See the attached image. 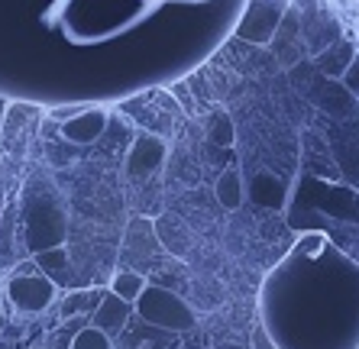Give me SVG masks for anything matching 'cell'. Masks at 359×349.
<instances>
[{
	"instance_id": "obj_22",
	"label": "cell",
	"mask_w": 359,
	"mask_h": 349,
	"mask_svg": "<svg viewBox=\"0 0 359 349\" xmlns=\"http://www.w3.org/2000/svg\"><path fill=\"white\" fill-rule=\"evenodd\" d=\"M7 330V317H4V308H0V333Z\"/></svg>"
},
{
	"instance_id": "obj_3",
	"label": "cell",
	"mask_w": 359,
	"mask_h": 349,
	"mask_svg": "<svg viewBox=\"0 0 359 349\" xmlns=\"http://www.w3.org/2000/svg\"><path fill=\"white\" fill-rule=\"evenodd\" d=\"M133 310L140 314V320L159 327V330H188L194 327V310L178 298L172 288H162V285H146L142 294L133 301Z\"/></svg>"
},
{
	"instance_id": "obj_5",
	"label": "cell",
	"mask_w": 359,
	"mask_h": 349,
	"mask_svg": "<svg viewBox=\"0 0 359 349\" xmlns=\"http://www.w3.org/2000/svg\"><path fill=\"white\" fill-rule=\"evenodd\" d=\"M165 139L152 133H142L140 139L130 146V156H126V174L130 178H149L152 172H159L162 162H165Z\"/></svg>"
},
{
	"instance_id": "obj_10",
	"label": "cell",
	"mask_w": 359,
	"mask_h": 349,
	"mask_svg": "<svg viewBox=\"0 0 359 349\" xmlns=\"http://www.w3.org/2000/svg\"><path fill=\"white\" fill-rule=\"evenodd\" d=\"M104 294H107V288H72L65 298H62V317H65V320L84 317V314L91 317Z\"/></svg>"
},
{
	"instance_id": "obj_6",
	"label": "cell",
	"mask_w": 359,
	"mask_h": 349,
	"mask_svg": "<svg viewBox=\"0 0 359 349\" xmlns=\"http://www.w3.org/2000/svg\"><path fill=\"white\" fill-rule=\"evenodd\" d=\"M107 130V110L104 107H84L78 116L59 123V133L65 136L68 142H75V146H91L104 136Z\"/></svg>"
},
{
	"instance_id": "obj_21",
	"label": "cell",
	"mask_w": 359,
	"mask_h": 349,
	"mask_svg": "<svg viewBox=\"0 0 359 349\" xmlns=\"http://www.w3.org/2000/svg\"><path fill=\"white\" fill-rule=\"evenodd\" d=\"M0 349H20V343H17V336H13V333H0Z\"/></svg>"
},
{
	"instance_id": "obj_19",
	"label": "cell",
	"mask_w": 359,
	"mask_h": 349,
	"mask_svg": "<svg viewBox=\"0 0 359 349\" xmlns=\"http://www.w3.org/2000/svg\"><path fill=\"white\" fill-rule=\"evenodd\" d=\"M172 94H175V97L182 100V107L188 110V114H191V110H194V97H191V88H188V84H172Z\"/></svg>"
},
{
	"instance_id": "obj_12",
	"label": "cell",
	"mask_w": 359,
	"mask_h": 349,
	"mask_svg": "<svg viewBox=\"0 0 359 349\" xmlns=\"http://www.w3.org/2000/svg\"><path fill=\"white\" fill-rule=\"evenodd\" d=\"M217 200L224 210H236L243 207V200H246V184H243V174L240 168H226L224 174L217 178Z\"/></svg>"
},
{
	"instance_id": "obj_20",
	"label": "cell",
	"mask_w": 359,
	"mask_h": 349,
	"mask_svg": "<svg viewBox=\"0 0 359 349\" xmlns=\"http://www.w3.org/2000/svg\"><path fill=\"white\" fill-rule=\"evenodd\" d=\"M81 104H75V107H55V110H52V120H55V123H65V120H72V116H78V114H81Z\"/></svg>"
},
{
	"instance_id": "obj_15",
	"label": "cell",
	"mask_w": 359,
	"mask_h": 349,
	"mask_svg": "<svg viewBox=\"0 0 359 349\" xmlns=\"http://www.w3.org/2000/svg\"><path fill=\"white\" fill-rule=\"evenodd\" d=\"M68 349H114L107 333H100L97 327H81V330L72 333Z\"/></svg>"
},
{
	"instance_id": "obj_13",
	"label": "cell",
	"mask_w": 359,
	"mask_h": 349,
	"mask_svg": "<svg viewBox=\"0 0 359 349\" xmlns=\"http://www.w3.org/2000/svg\"><path fill=\"white\" fill-rule=\"evenodd\" d=\"M353 55H356L353 42L350 39H337L330 49L318 55V68L324 71V75H330V78H340L343 71H346V65L353 62Z\"/></svg>"
},
{
	"instance_id": "obj_7",
	"label": "cell",
	"mask_w": 359,
	"mask_h": 349,
	"mask_svg": "<svg viewBox=\"0 0 359 349\" xmlns=\"http://www.w3.org/2000/svg\"><path fill=\"white\" fill-rule=\"evenodd\" d=\"M130 310H133V304H126V301H120L117 294H110L107 291V294L100 298V304L94 308V314H91L94 324L91 327H97L100 333H107L110 340H114V336L126 327V320H130Z\"/></svg>"
},
{
	"instance_id": "obj_1",
	"label": "cell",
	"mask_w": 359,
	"mask_h": 349,
	"mask_svg": "<svg viewBox=\"0 0 359 349\" xmlns=\"http://www.w3.org/2000/svg\"><path fill=\"white\" fill-rule=\"evenodd\" d=\"M262 327L278 349H359V266L324 233H304L259 294Z\"/></svg>"
},
{
	"instance_id": "obj_14",
	"label": "cell",
	"mask_w": 359,
	"mask_h": 349,
	"mask_svg": "<svg viewBox=\"0 0 359 349\" xmlns=\"http://www.w3.org/2000/svg\"><path fill=\"white\" fill-rule=\"evenodd\" d=\"M146 278H142L140 272H133V268H126V272H117L114 275V282H110V294H117L120 301H126V304H133L136 298L142 294V288H146Z\"/></svg>"
},
{
	"instance_id": "obj_16",
	"label": "cell",
	"mask_w": 359,
	"mask_h": 349,
	"mask_svg": "<svg viewBox=\"0 0 359 349\" xmlns=\"http://www.w3.org/2000/svg\"><path fill=\"white\" fill-rule=\"evenodd\" d=\"M210 139L217 142V146H233L236 133H233V120H230V114H224V110H217V114L210 116Z\"/></svg>"
},
{
	"instance_id": "obj_18",
	"label": "cell",
	"mask_w": 359,
	"mask_h": 349,
	"mask_svg": "<svg viewBox=\"0 0 359 349\" xmlns=\"http://www.w3.org/2000/svg\"><path fill=\"white\" fill-rule=\"evenodd\" d=\"M252 349H278L276 343H272V336L266 333V327H262V324L252 330Z\"/></svg>"
},
{
	"instance_id": "obj_17",
	"label": "cell",
	"mask_w": 359,
	"mask_h": 349,
	"mask_svg": "<svg viewBox=\"0 0 359 349\" xmlns=\"http://www.w3.org/2000/svg\"><path fill=\"white\" fill-rule=\"evenodd\" d=\"M340 78H343V88H346L350 94H356V97H359V52L353 55V62L346 65V71H343Z\"/></svg>"
},
{
	"instance_id": "obj_2",
	"label": "cell",
	"mask_w": 359,
	"mask_h": 349,
	"mask_svg": "<svg viewBox=\"0 0 359 349\" xmlns=\"http://www.w3.org/2000/svg\"><path fill=\"white\" fill-rule=\"evenodd\" d=\"M20 226H23V246L33 256L65 242V207H62L55 188H49L42 178H33L26 184Z\"/></svg>"
},
{
	"instance_id": "obj_8",
	"label": "cell",
	"mask_w": 359,
	"mask_h": 349,
	"mask_svg": "<svg viewBox=\"0 0 359 349\" xmlns=\"http://www.w3.org/2000/svg\"><path fill=\"white\" fill-rule=\"evenodd\" d=\"M36 268H39L46 278H49L55 288H75V282H72V262H68V252L65 246H55V249H42L33 256Z\"/></svg>"
},
{
	"instance_id": "obj_11",
	"label": "cell",
	"mask_w": 359,
	"mask_h": 349,
	"mask_svg": "<svg viewBox=\"0 0 359 349\" xmlns=\"http://www.w3.org/2000/svg\"><path fill=\"white\" fill-rule=\"evenodd\" d=\"M152 230H156L159 242L165 246L168 252H172V256H184V252H188L191 236H188V226H182L175 217H159V220L152 224Z\"/></svg>"
},
{
	"instance_id": "obj_4",
	"label": "cell",
	"mask_w": 359,
	"mask_h": 349,
	"mask_svg": "<svg viewBox=\"0 0 359 349\" xmlns=\"http://www.w3.org/2000/svg\"><path fill=\"white\" fill-rule=\"evenodd\" d=\"M7 294L13 301V308L23 314H42L55 301V285L42 272H36V262H20L17 272L7 278Z\"/></svg>"
},
{
	"instance_id": "obj_9",
	"label": "cell",
	"mask_w": 359,
	"mask_h": 349,
	"mask_svg": "<svg viewBox=\"0 0 359 349\" xmlns=\"http://www.w3.org/2000/svg\"><path fill=\"white\" fill-rule=\"evenodd\" d=\"M285 194H288L285 182L276 178L272 172H259L250 184V200L252 204H259V207H269V210L285 207Z\"/></svg>"
},
{
	"instance_id": "obj_23",
	"label": "cell",
	"mask_w": 359,
	"mask_h": 349,
	"mask_svg": "<svg viewBox=\"0 0 359 349\" xmlns=\"http://www.w3.org/2000/svg\"><path fill=\"white\" fill-rule=\"evenodd\" d=\"M36 349H42V346H36Z\"/></svg>"
}]
</instances>
